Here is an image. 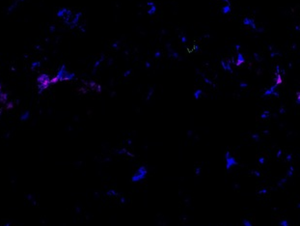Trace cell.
Returning a JSON list of instances; mask_svg holds the SVG:
<instances>
[{"label": "cell", "mask_w": 300, "mask_h": 226, "mask_svg": "<svg viewBox=\"0 0 300 226\" xmlns=\"http://www.w3.org/2000/svg\"><path fill=\"white\" fill-rule=\"evenodd\" d=\"M237 61H239V62L236 63V65H237V66H239L240 64L244 63V58L242 57V55H241L240 53H239V56H237Z\"/></svg>", "instance_id": "52a82bcc"}, {"label": "cell", "mask_w": 300, "mask_h": 226, "mask_svg": "<svg viewBox=\"0 0 300 226\" xmlns=\"http://www.w3.org/2000/svg\"><path fill=\"white\" fill-rule=\"evenodd\" d=\"M223 66H224V68L226 69V70H230V66H229V64H225V62H223Z\"/></svg>", "instance_id": "4fadbf2b"}, {"label": "cell", "mask_w": 300, "mask_h": 226, "mask_svg": "<svg viewBox=\"0 0 300 226\" xmlns=\"http://www.w3.org/2000/svg\"><path fill=\"white\" fill-rule=\"evenodd\" d=\"M244 24H249V25H252L253 27H255V25H254V23H253V20H245L243 21Z\"/></svg>", "instance_id": "30bf717a"}, {"label": "cell", "mask_w": 300, "mask_h": 226, "mask_svg": "<svg viewBox=\"0 0 300 226\" xmlns=\"http://www.w3.org/2000/svg\"><path fill=\"white\" fill-rule=\"evenodd\" d=\"M225 161H226V169L227 170L233 169L234 167L237 165V161L229 152L225 154Z\"/></svg>", "instance_id": "277c9868"}, {"label": "cell", "mask_w": 300, "mask_h": 226, "mask_svg": "<svg viewBox=\"0 0 300 226\" xmlns=\"http://www.w3.org/2000/svg\"><path fill=\"white\" fill-rule=\"evenodd\" d=\"M12 108H14V103L13 102H7V105H6V109H12Z\"/></svg>", "instance_id": "8fae6325"}, {"label": "cell", "mask_w": 300, "mask_h": 226, "mask_svg": "<svg viewBox=\"0 0 300 226\" xmlns=\"http://www.w3.org/2000/svg\"><path fill=\"white\" fill-rule=\"evenodd\" d=\"M242 224H243V226H253L252 222L250 220H248V219H244V220L242 221Z\"/></svg>", "instance_id": "9c48e42d"}, {"label": "cell", "mask_w": 300, "mask_h": 226, "mask_svg": "<svg viewBox=\"0 0 300 226\" xmlns=\"http://www.w3.org/2000/svg\"><path fill=\"white\" fill-rule=\"evenodd\" d=\"M281 226H289V222H288V220L287 219H283V220L281 221Z\"/></svg>", "instance_id": "7c38bea8"}, {"label": "cell", "mask_w": 300, "mask_h": 226, "mask_svg": "<svg viewBox=\"0 0 300 226\" xmlns=\"http://www.w3.org/2000/svg\"><path fill=\"white\" fill-rule=\"evenodd\" d=\"M202 94H203V92L201 90L195 91V93H194V98H195V99H199L200 97L202 96Z\"/></svg>", "instance_id": "ba28073f"}, {"label": "cell", "mask_w": 300, "mask_h": 226, "mask_svg": "<svg viewBox=\"0 0 300 226\" xmlns=\"http://www.w3.org/2000/svg\"><path fill=\"white\" fill-rule=\"evenodd\" d=\"M106 194L107 196H109V197H118L119 196L118 191H117L115 189H109L106 191Z\"/></svg>", "instance_id": "5b68a950"}, {"label": "cell", "mask_w": 300, "mask_h": 226, "mask_svg": "<svg viewBox=\"0 0 300 226\" xmlns=\"http://www.w3.org/2000/svg\"><path fill=\"white\" fill-rule=\"evenodd\" d=\"M1 90H2V87H1V85H0V93H1Z\"/></svg>", "instance_id": "9a60e30c"}, {"label": "cell", "mask_w": 300, "mask_h": 226, "mask_svg": "<svg viewBox=\"0 0 300 226\" xmlns=\"http://www.w3.org/2000/svg\"><path fill=\"white\" fill-rule=\"evenodd\" d=\"M38 83H39V89L40 91H44L45 89H47L49 87V85L51 84L50 82V77L47 74H41L38 77Z\"/></svg>", "instance_id": "7a4b0ae2"}, {"label": "cell", "mask_w": 300, "mask_h": 226, "mask_svg": "<svg viewBox=\"0 0 300 226\" xmlns=\"http://www.w3.org/2000/svg\"><path fill=\"white\" fill-rule=\"evenodd\" d=\"M148 175V169L145 165H141L137 168V170L135 171L133 174H132L131 178H130V181L132 183H139V182H142L143 180H145Z\"/></svg>", "instance_id": "6da1fadb"}, {"label": "cell", "mask_w": 300, "mask_h": 226, "mask_svg": "<svg viewBox=\"0 0 300 226\" xmlns=\"http://www.w3.org/2000/svg\"><path fill=\"white\" fill-rule=\"evenodd\" d=\"M7 99H8L7 94L1 92V93H0V102H1V103H7Z\"/></svg>", "instance_id": "8992f818"}, {"label": "cell", "mask_w": 300, "mask_h": 226, "mask_svg": "<svg viewBox=\"0 0 300 226\" xmlns=\"http://www.w3.org/2000/svg\"><path fill=\"white\" fill-rule=\"evenodd\" d=\"M260 161H261V162H264V158H261V159H260Z\"/></svg>", "instance_id": "5bb4252c"}, {"label": "cell", "mask_w": 300, "mask_h": 226, "mask_svg": "<svg viewBox=\"0 0 300 226\" xmlns=\"http://www.w3.org/2000/svg\"><path fill=\"white\" fill-rule=\"evenodd\" d=\"M56 76L58 77V78H59V81L72 80V79L74 78V74L69 73V72L66 70L65 66H62L61 68L59 69V71H58V74H56Z\"/></svg>", "instance_id": "3957f363"}]
</instances>
